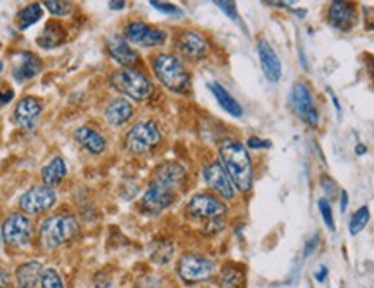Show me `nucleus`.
<instances>
[{
  "instance_id": "3",
  "label": "nucleus",
  "mask_w": 374,
  "mask_h": 288,
  "mask_svg": "<svg viewBox=\"0 0 374 288\" xmlns=\"http://www.w3.org/2000/svg\"><path fill=\"white\" fill-rule=\"evenodd\" d=\"M153 70H155L156 78L172 92H186L191 85V77H189L186 66L182 65L180 59L170 54H158L153 61Z\"/></svg>"
},
{
  "instance_id": "29",
  "label": "nucleus",
  "mask_w": 374,
  "mask_h": 288,
  "mask_svg": "<svg viewBox=\"0 0 374 288\" xmlns=\"http://www.w3.org/2000/svg\"><path fill=\"white\" fill-rule=\"evenodd\" d=\"M371 214H369V207H361L359 211H355V214L350 217V222H348V231H350L352 236H357L366 226H368Z\"/></svg>"
},
{
  "instance_id": "33",
  "label": "nucleus",
  "mask_w": 374,
  "mask_h": 288,
  "mask_svg": "<svg viewBox=\"0 0 374 288\" xmlns=\"http://www.w3.org/2000/svg\"><path fill=\"white\" fill-rule=\"evenodd\" d=\"M215 6L219 7L220 10L227 14V17H231L233 21L240 20V14H237V7L234 2H215Z\"/></svg>"
},
{
  "instance_id": "36",
  "label": "nucleus",
  "mask_w": 374,
  "mask_h": 288,
  "mask_svg": "<svg viewBox=\"0 0 374 288\" xmlns=\"http://www.w3.org/2000/svg\"><path fill=\"white\" fill-rule=\"evenodd\" d=\"M248 146L253 149H260V148H269L270 143H267V141L263 139H258V137H249Z\"/></svg>"
},
{
  "instance_id": "45",
  "label": "nucleus",
  "mask_w": 374,
  "mask_h": 288,
  "mask_svg": "<svg viewBox=\"0 0 374 288\" xmlns=\"http://www.w3.org/2000/svg\"><path fill=\"white\" fill-rule=\"evenodd\" d=\"M369 72H371V77L374 78V59L371 61V66H369Z\"/></svg>"
},
{
  "instance_id": "42",
  "label": "nucleus",
  "mask_w": 374,
  "mask_h": 288,
  "mask_svg": "<svg viewBox=\"0 0 374 288\" xmlns=\"http://www.w3.org/2000/svg\"><path fill=\"white\" fill-rule=\"evenodd\" d=\"M109 7H111V9H123L125 7V2H122V0H113V2H109Z\"/></svg>"
},
{
  "instance_id": "16",
  "label": "nucleus",
  "mask_w": 374,
  "mask_h": 288,
  "mask_svg": "<svg viewBox=\"0 0 374 288\" xmlns=\"http://www.w3.org/2000/svg\"><path fill=\"white\" fill-rule=\"evenodd\" d=\"M327 20L333 28L340 31H350L357 21V10L354 3L333 2L327 9Z\"/></svg>"
},
{
  "instance_id": "2",
  "label": "nucleus",
  "mask_w": 374,
  "mask_h": 288,
  "mask_svg": "<svg viewBox=\"0 0 374 288\" xmlns=\"http://www.w3.org/2000/svg\"><path fill=\"white\" fill-rule=\"evenodd\" d=\"M78 233H80V226L75 217L64 214L52 215L42 222L40 243L45 250H52V248L70 243L78 236Z\"/></svg>"
},
{
  "instance_id": "24",
  "label": "nucleus",
  "mask_w": 374,
  "mask_h": 288,
  "mask_svg": "<svg viewBox=\"0 0 374 288\" xmlns=\"http://www.w3.org/2000/svg\"><path fill=\"white\" fill-rule=\"evenodd\" d=\"M208 87H210V91H212V94L215 96L217 103H219V105L224 108V112H227L233 116H237V119L243 115V108H241V105L229 94V91H227L224 85L217 84V82H212Z\"/></svg>"
},
{
  "instance_id": "31",
  "label": "nucleus",
  "mask_w": 374,
  "mask_h": 288,
  "mask_svg": "<svg viewBox=\"0 0 374 288\" xmlns=\"http://www.w3.org/2000/svg\"><path fill=\"white\" fill-rule=\"evenodd\" d=\"M44 7L52 14V16H66L71 10V6L68 2H58V0H49V2H44Z\"/></svg>"
},
{
  "instance_id": "44",
  "label": "nucleus",
  "mask_w": 374,
  "mask_h": 288,
  "mask_svg": "<svg viewBox=\"0 0 374 288\" xmlns=\"http://www.w3.org/2000/svg\"><path fill=\"white\" fill-rule=\"evenodd\" d=\"M355 151H357V155H364V153L368 151V148H366V146H362V144H359L357 148H355Z\"/></svg>"
},
{
  "instance_id": "26",
  "label": "nucleus",
  "mask_w": 374,
  "mask_h": 288,
  "mask_svg": "<svg viewBox=\"0 0 374 288\" xmlns=\"http://www.w3.org/2000/svg\"><path fill=\"white\" fill-rule=\"evenodd\" d=\"M64 37H66V30L59 23H47L45 28L42 30L40 37L37 38V44L44 49H52L58 47L59 44H63Z\"/></svg>"
},
{
  "instance_id": "38",
  "label": "nucleus",
  "mask_w": 374,
  "mask_h": 288,
  "mask_svg": "<svg viewBox=\"0 0 374 288\" xmlns=\"http://www.w3.org/2000/svg\"><path fill=\"white\" fill-rule=\"evenodd\" d=\"M326 278H327V268L326 266H320V268L315 271V280L320 283L326 282Z\"/></svg>"
},
{
  "instance_id": "19",
  "label": "nucleus",
  "mask_w": 374,
  "mask_h": 288,
  "mask_svg": "<svg viewBox=\"0 0 374 288\" xmlns=\"http://www.w3.org/2000/svg\"><path fill=\"white\" fill-rule=\"evenodd\" d=\"M108 51L111 58L125 68H130L139 59L137 51H134L130 44L125 40V37H120V35H113V37L108 38Z\"/></svg>"
},
{
  "instance_id": "14",
  "label": "nucleus",
  "mask_w": 374,
  "mask_h": 288,
  "mask_svg": "<svg viewBox=\"0 0 374 288\" xmlns=\"http://www.w3.org/2000/svg\"><path fill=\"white\" fill-rule=\"evenodd\" d=\"M42 72V61L37 54L23 51L14 54L13 58V77L16 82H26L37 77Z\"/></svg>"
},
{
  "instance_id": "12",
  "label": "nucleus",
  "mask_w": 374,
  "mask_h": 288,
  "mask_svg": "<svg viewBox=\"0 0 374 288\" xmlns=\"http://www.w3.org/2000/svg\"><path fill=\"white\" fill-rule=\"evenodd\" d=\"M173 202H176V190H170V188L153 181V184L146 190L144 197H142L141 207L148 214L156 215L159 212L166 211Z\"/></svg>"
},
{
  "instance_id": "25",
  "label": "nucleus",
  "mask_w": 374,
  "mask_h": 288,
  "mask_svg": "<svg viewBox=\"0 0 374 288\" xmlns=\"http://www.w3.org/2000/svg\"><path fill=\"white\" fill-rule=\"evenodd\" d=\"M66 162L61 158V156H54L47 165L42 170V179H44V184L49 188L59 186L63 183V179L66 177Z\"/></svg>"
},
{
  "instance_id": "1",
  "label": "nucleus",
  "mask_w": 374,
  "mask_h": 288,
  "mask_svg": "<svg viewBox=\"0 0 374 288\" xmlns=\"http://www.w3.org/2000/svg\"><path fill=\"white\" fill-rule=\"evenodd\" d=\"M220 163L229 174L234 188L243 193L251 190L253 165L247 148L234 139H226L220 144Z\"/></svg>"
},
{
  "instance_id": "43",
  "label": "nucleus",
  "mask_w": 374,
  "mask_h": 288,
  "mask_svg": "<svg viewBox=\"0 0 374 288\" xmlns=\"http://www.w3.org/2000/svg\"><path fill=\"white\" fill-rule=\"evenodd\" d=\"M331 92V91H329ZM331 101H333V105L336 106V112L340 113L341 112V106H340V103H338V99H336V96L333 94V92H331Z\"/></svg>"
},
{
  "instance_id": "7",
  "label": "nucleus",
  "mask_w": 374,
  "mask_h": 288,
  "mask_svg": "<svg viewBox=\"0 0 374 288\" xmlns=\"http://www.w3.org/2000/svg\"><path fill=\"white\" fill-rule=\"evenodd\" d=\"M33 226L24 214H10L2 224V240L7 247L24 248L30 245Z\"/></svg>"
},
{
  "instance_id": "41",
  "label": "nucleus",
  "mask_w": 374,
  "mask_h": 288,
  "mask_svg": "<svg viewBox=\"0 0 374 288\" xmlns=\"http://www.w3.org/2000/svg\"><path fill=\"white\" fill-rule=\"evenodd\" d=\"M348 205V193L347 191H341V212H347Z\"/></svg>"
},
{
  "instance_id": "39",
  "label": "nucleus",
  "mask_w": 374,
  "mask_h": 288,
  "mask_svg": "<svg viewBox=\"0 0 374 288\" xmlns=\"http://www.w3.org/2000/svg\"><path fill=\"white\" fill-rule=\"evenodd\" d=\"M9 287V275L3 268H0V288H7Z\"/></svg>"
},
{
  "instance_id": "6",
  "label": "nucleus",
  "mask_w": 374,
  "mask_h": 288,
  "mask_svg": "<svg viewBox=\"0 0 374 288\" xmlns=\"http://www.w3.org/2000/svg\"><path fill=\"white\" fill-rule=\"evenodd\" d=\"M215 262L199 254H186L179 261V276L186 283L206 282L215 275Z\"/></svg>"
},
{
  "instance_id": "46",
  "label": "nucleus",
  "mask_w": 374,
  "mask_h": 288,
  "mask_svg": "<svg viewBox=\"0 0 374 288\" xmlns=\"http://www.w3.org/2000/svg\"><path fill=\"white\" fill-rule=\"evenodd\" d=\"M106 288H109V287H106Z\"/></svg>"
},
{
  "instance_id": "34",
  "label": "nucleus",
  "mask_w": 374,
  "mask_h": 288,
  "mask_svg": "<svg viewBox=\"0 0 374 288\" xmlns=\"http://www.w3.org/2000/svg\"><path fill=\"white\" fill-rule=\"evenodd\" d=\"M151 6L155 7V9L162 10V13L165 14H182V9H179L177 6H173V3H166V2H156V0H153Z\"/></svg>"
},
{
  "instance_id": "32",
  "label": "nucleus",
  "mask_w": 374,
  "mask_h": 288,
  "mask_svg": "<svg viewBox=\"0 0 374 288\" xmlns=\"http://www.w3.org/2000/svg\"><path fill=\"white\" fill-rule=\"evenodd\" d=\"M319 212L322 215L324 222H326L327 229L334 231V219H333V211H331V204L327 198H320L319 200Z\"/></svg>"
},
{
  "instance_id": "8",
  "label": "nucleus",
  "mask_w": 374,
  "mask_h": 288,
  "mask_svg": "<svg viewBox=\"0 0 374 288\" xmlns=\"http://www.w3.org/2000/svg\"><path fill=\"white\" fill-rule=\"evenodd\" d=\"M56 204H58V193H56L54 188H49L45 184L30 188L20 198V209L24 214L30 215L51 211Z\"/></svg>"
},
{
  "instance_id": "15",
  "label": "nucleus",
  "mask_w": 374,
  "mask_h": 288,
  "mask_svg": "<svg viewBox=\"0 0 374 288\" xmlns=\"http://www.w3.org/2000/svg\"><path fill=\"white\" fill-rule=\"evenodd\" d=\"M42 113V105L37 98H23L20 103H17L16 109H14V120H16L17 126L21 129L26 130H33L37 127L38 119H40Z\"/></svg>"
},
{
  "instance_id": "21",
  "label": "nucleus",
  "mask_w": 374,
  "mask_h": 288,
  "mask_svg": "<svg viewBox=\"0 0 374 288\" xmlns=\"http://www.w3.org/2000/svg\"><path fill=\"white\" fill-rule=\"evenodd\" d=\"M104 116L109 126L122 127L134 116V106H132V103L127 101V99L116 98L106 106Z\"/></svg>"
},
{
  "instance_id": "27",
  "label": "nucleus",
  "mask_w": 374,
  "mask_h": 288,
  "mask_svg": "<svg viewBox=\"0 0 374 288\" xmlns=\"http://www.w3.org/2000/svg\"><path fill=\"white\" fill-rule=\"evenodd\" d=\"M42 14H44V6H40V3H30V6L21 9L20 14H17V28H20L21 31H24L26 28H30L31 24L38 23Z\"/></svg>"
},
{
  "instance_id": "22",
  "label": "nucleus",
  "mask_w": 374,
  "mask_h": 288,
  "mask_svg": "<svg viewBox=\"0 0 374 288\" xmlns=\"http://www.w3.org/2000/svg\"><path fill=\"white\" fill-rule=\"evenodd\" d=\"M44 266L38 261H28L17 266L16 269V283L17 288H37L42 280Z\"/></svg>"
},
{
  "instance_id": "9",
  "label": "nucleus",
  "mask_w": 374,
  "mask_h": 288,
  "mask_svg": "<svg viewBox=\"0 0 374 288\" xmlns=\"http://www.w3.org/2000/svg\"><path fill=\"white\" fill-rule=\"evenodd\" d=\"M125 40L139 47H158L166 40V33L159 28L149 26L144 21H132L125 26Z\"/></svg>"
},
{
  "instance_id": "40",
  "label": "nucleus",
  "mask_w": 374,
  "mask_h": 288,
  "mask_svg": "<svg viewBox=\"0 0 374 288\" xmlns=\"http://www.w3.org/2000/svg\"><path fill=\"white\" fill-rule=\"evenodd\" d=\"M13 96H14L13 91L0 92V103H2V105H6V103H9L10 99H13Z\"/></svg>"
},
{
  "instance_id": "47",
  "label": "nucleus",
  "mask_w": 374,
  "mask_h": 288,
  "mask_svg": "<svg viewBox=\"0 0 374 288\" xmlns=\"http://www.w3.org/2000/svg\"><path fill=\"white\" fill-rule=\"evenodd\" d=\"M0 238H2V236H0Z\"/></svg>"
},
{
  "instance_id": "28",
  "label": "nucleus",
  "mask_w": 374,
  "mask_h": 288,
  "mask_svg": "<svg viewBox=\"0 0 374 288\" xmlns=\"http://www.w3.org/2000/svg\"><path fill=\"white\" fill-rule=\"evenodd\" d=\"M220 288H243L244 285V273L240 268L227 266L220 273Z\"/></svg>"
},
{
  "instance_id": "11",
  "label": "nucleus",
  "mask_w": 374,
  "mask_h": 288,
  "mask_svg": "<svg viewBox=\"0 0 374 288\" xmlns=\"http://www.w3.org/2000/svg\"><path fill=\"white\" fill-rule=\"evenodd\" d=\"M203 179H205L206 186L212 188L224 200H233L234 195H236V188H234L229 174L226 172L220 162H213L206 165L203 169Z\"/></svg>"
},
{
  "instance_id": "17",
  "label": "nucleus",
  "mask_w": 374,
  "mask_h": 288,
  "mask_svg": "<svg viewBox=\"0 0 374 288\" xmlns=\"http://www.w3.org/2000/svg\"><path fill=\"white\" fill-rule=\"evenodd\" d=\"M258 58H260V66H262V72L265 75V78L269 82H279L283 77V65H281V59L277 56V52L274 51L272 45L262 38L258 42Z\"/></svg>"
},
{
  "instance_id": "18",
  "label": "nucleus",
  "mask_w": 374,
  "mask_h": 288,
  "mask_svg": "<svg viewBox=\"0 0 374 288\" xmlns=\"http://www.w3.org/2000/svg\"><path fill=\"white\" fill-rule=\"evenodd\" d=\"M177 49H179L180 54L187 59H201L203 56L208 51V44H206L205 38L201 37L196 31H184L179 37V42H177Z\"/></svg>"
},
{
  "instance_id": "5",
  "label": "nucleus",
  "mask_w": 374,
  "mask_h": 288,
  "mask_svg": "<svg viewBox=\"0 0 374 288\" xmlns=\"http://www.w3.org/2000/svg\"><path fill=\"white\" fill-rule=\"evenodd\" d=\"M162 143V132L155 122H139L125 137V148L134 155H144Z\"/></svg>"
},
{
  "instance_id": "35",
  "label": "nucleus",
  "mask_w": 374,
  "mask_h": 288,
  "mask_svg": "<svg viewBox=\"0 0 374 288\" xmlns=\"http://www.w3.org/2000/svg\"><path fill=\"white\" fill-rule=\"evenodd\" d=\"M317 247H319V236H317V234H313L312 238H309L307 243H305V250H304L305 257H311L313 252L317 250Z\"/></svg>"
},
{
  "instance_id": "10",
  "label": "nucleus",
  "mask_w": 374,
  "mask_h": 288,
  "mask_svg": "<svg viewBox=\"0 0 374 288\" xmlns=\"http://www.w3.org/2000/svg\"><path fill=\"white\" fill-rule=\"evenodd\" d=\"M291 105H293L295 112L298 113L300 119H304L309 126L317 127L319 123V112L315 108V101L312 98V92L307 84L298 82L291 89Z\"/></svg>"
},
{
  "instance_id": "23",
  "label": "nucleus",
  "mask_w": 374,
  "mask_h": 288,
  "mask_svg": "<svg viewBox=\"0 0 374 288\" xmlns=\"http://www.w3.org/2000/svg\"><path fill=\"white\" fill-rule=\"evenodd\" d=\"M75 141L87 149L91 155H101L106 149V139L98 132V130L91 129V127H78L73 132Z\"/></svg>"
},
{
  "instance_id": "37",
  "label": "nucleus",
  "mask_w": 374,
  "mask_h": 288,
  "mask_svg": "<svg viewBox=\"0 0 374 288\" xmlns=\"http://www.w3.org/2000/svg\"><path fill=\"white\" fill-rule=\"evenodd\" d=\"M366 26L369 30H374V7H368L366 9Z\"/></svg>"
},
{
  "instance_id": "13",
  "label": "nucleus",
  "mask_w": 374,
  "mask_h": 288,
  "mask_svg": "<svg viewBox=\"0 0 374 288\" xmlns=\"http://www.w3.org/2000/svg\"><path fill=\"white\" fill-rule=\"evenodd\" d=\"M226 204L222 200L206 193L194 195L187 204V214L196 219H215L226 214Z\"/></svg>"
},
{
  "instance_id": "20",
  "label": "nucleus",
  "mask_w": 374,
  "mask_h": 288,
  "mask_svg": "<svg viewBox=\"0 0 374 288\" xmlns=\"http://www.w3.org/2000/svg\"><path fill=\"white\" fill-rule=\"evenodd\" d=\"M186 177V169L177 162H165L156 169L155 183L163 184V186L176 190Z\"/></svg>"
},
{
  "instance_id": "30",
  "label": "nucleus",
  "mask_w": 374,
  "mask_h": 288,
  "mask_svg": "<svg viewBox=\"0 0 374 288\" xmlns=\"http://www.w3.org/2000/svg\"><path fill=\"white\" fill-rule=\"evenodd\" d=\"M40 288H64L63 278L54 268H47L42 273Z\"/></svg>"
},
{
  "instance_id": "4",
  "label": "nucleus",
  "mask_w": 374,
  "mask_h": 288,
  "mask_svg": "<svg viewBox=\"0 0 374 288\" xmlns=\"http://www.w3.org/2000/svg\"><path fill=\"white\" fill-rule=\"evenodd\" d=\"M111 84L116 91L134 101H146L153 94V84L144 73L134 68H120L111 75Z\"/></svg>"
}]
</instances>
